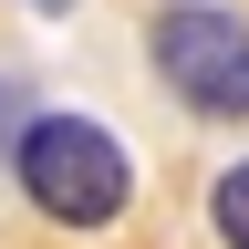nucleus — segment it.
<instances>
[{"label": "nucleus", "mask_w": 249, "mask_h": 249, "mask_svg": "<svg viewBox=\"0 0 249 249\" xmlns=\"http://www.w3.org/2000/svg\"><path fill=\"white\" fill-rule=\"evenodd\" d=\"M11 187L31 208L52 218V229H114L124 208H135V156H124V135L104 114H83V104H31L21 114V135H11Z\"/></svg>", "instance_id": "1"}, {"label": "nucleus", "mask_w": 249, "mask_h": 249, "mask_svg": "<svg viewBox=\"0 0 249 249\" xmlns=\"http://www.w3.org/2000/svg\"><path fill=\"white\" fill-rule=\"evenodd\" d=\"M145 73L197 124H249V21L229 0H156L145 11Z\"/></svg>", "instance_id": "2"}, {"label": "nucleus", "mask_w": 249, "mask_h": 249, "mask_svg": "<svg viewBox=\"0 0 249 249\" xmlns=\"http://www.w3.org/2000/svg\"><path fill=\"white\" fill-rule=\"evenodd\" d=\"M208 229H218V249H249V156L208 177Z\"/></svg>", "instance_id": "3"}, {"label": "nucleus", "mask_w": 249, "mask_h": 249, "mask_svg": "<svg viewBox=\"0 0 249 249\" xmlns=\"http://www.w3.org/2000/svg\"><path fill=\"white\" fill-rule=\"evenodd\" d=\"M21 114H31V104H21V83L0 73V156H11V135H21Z\"/></svg>", "instance_id": "4"}, {"label": "nucleus", "mask_w": 249, "mask_h": 249, "mask_svg": "<svg viewBox=\"0 0 249 249\" xmlns=\"http://www.w3.org/2000/svg\"><path fill=\"white\" fill-rule=\"evenodd\" d=\"M31 11H42V21H62V11H83V0H31Z\"/></svg>", "instance_id": "5"}]
</instances>
